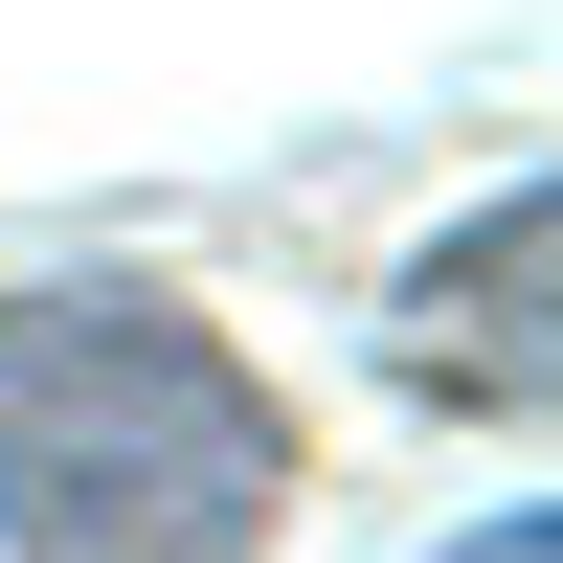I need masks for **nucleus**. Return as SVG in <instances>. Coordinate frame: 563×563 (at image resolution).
<instances>
[{"label": "nucleus", "instance_id": "nucleus-1", "mask_svg": "<svg viewBox=\"0 0 563 563\" xmlns=\"http://www.w3.org/2000/svg\"><path fill=\"white\" fill-rule=\"evenodd\" d=\"M294 406L180 294H0V563H249Z\"/></svg>", "mask_w": 563, "mask_h": 563}, {"label": "nucleus", "instance_id": "nucleus-2", "mask_svg": "<svg viewBox=\"0 0 563 563\" xmlns=\"http://www.w3.org/2000/svg\"><path fill=\"white\" fill-rule=\"evenodd\" d=\"M406 384H496V406H541V180L496 203V249H429V294H406Z\"/></svg>", "mask_w": 563, "mask_h": 563}]
</instances>
